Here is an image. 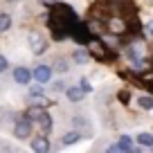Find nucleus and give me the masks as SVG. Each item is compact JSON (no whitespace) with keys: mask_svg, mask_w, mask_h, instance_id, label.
I'll return each instance as SVG.
<instances>
[{"mask_svg":"<svg viewBox=\"0 0 153 153\" xmlns=\"http://www.w3.org/2000/svg\"><path fill=\"white\" fill-rule=\"evenodd\" d=\"M27 41H29V48H32L34 54H43L45 50H48V41H45L38 32H32V34L27 36Z\"/></svg>","mask_w":153,"mask_h":153,"instance_id":"nucleus-5","label":"nucleus"},{"mask_svg":"<svg viewBox=\"0 0 153 153\" xmlns=\"http://www.w3.org/2000/svg\"><path fill=\"white\" fill-rule=\"evenodd\" d=\"M65 95H68V99H70V101H81L83 97H86V90H83L81 86H79V88L72 86V88H65Z\"/></svg>","mask_w":153,"mask_h":153,"instance_id":"nucleus-8","label":"nucleus"},{"mask_svg":"<svg viewBox=\"0 0 153 153\" xmlns=\"http://www.w3.org/2000/svg\"><path fill=\"white\" fill-rule=\"evenodd\" d=\"M79 137H81V135L76 133V131H70V133L63 135V144H74V142H79Z\"/></svg>","mask_w":153,"mask_h":153,"instance_id":"nucleus-14","label":"nucleus"},{"mask_svg":"<svg viewBox=\"0 0 153 153\" xmlns=\"http://www.w3.org/2000/svg\"><path fill=\"white\" fill-rule=\"evenodd\" d=\"M5 70H7V59L0 54V72H5Z\"/></svg>","mask_w":153,"mask_h":153,"instance_id":"nucleus-21","label":"nucleus"},{"mask_svg":"<svg viewBox=\"0 0 153 153\" xmlns=\"http://www.w3.org/2000/svg\"><path fill=\"white\" fill-rule=\"evenodd\" d=\"M29 95H32V97H38V95H43V83H38V86L34 83V86L29 88Z\"/></svg>","mask_w":153,"mask_h":153,"instance_id":"nucleus-17","label":"nucleus"},{"mask_svg":"<svg viewBox=\"0 0 153 153\" xmlns=\"http://www.w3.org/2000/svg\"><path fill=\"white\" fill-rule=\"evenodd\" d=\"M137 104H140V108H144V110H153V97L142 95V97L137 99Z\"/></svg>","mask_w":153,"mask_h":153,"instance_id":"nucleus-10","label":"nucleus"},{"mask_svg":"<svg viewBox=\"0 0 153 153\" xmlns=\"http://www.w3.org/2000/svg\"><path fill=\"white\" fill-rule=\"evenodd\" d=\"M117 146H120V151H131V149H133V140H131L128 135H122Z\"/></svg>","mask_w":153,"mask_h":153,"instance_id":"nucleus-11","label":"nucleus"},{"mask_svg":"<svg viewBox=\"0 0 153 153\" xmlns=\"http://www.w3.org/2000/svg\"><path fill=\"white\" fill-rule=\"evenodd\" d=\"M9 27H11V16L9 14H0V34L7 32Z\"/></svg>","mask_w":153,"mask_h":153,"instance_id":"nucleus-12","label":"nucleus"},{"mask_svg":"<svg viewBox=\"0 0 153 153\" xmlns=\"http://www.w3.org/2000/svg\"><path fill=\"white\" fill-rule=\"evenodd\" d=\"M74 61L76 63H88V61H90V54L83 52V50H76V52H74Z\"/></svg>","mask_w":153,"mask_h":153,"instance_id":"nucleus-16","label":"nucleus"},{"mask_svg":"<svg viewBox=\"0 0 153 153\" xmlns=\"http://www.w3.org/2000/svg\"><path fill=\"white\" fill-rule=\"evenodd\" d=\"M32 149L34 151H48L50 149V142H48V137H36V140H32Z\"/></svg>","mask_w":153,"mask_h":153,"instance_id":"nucleus-9","label":"nucleus"},{"mask_svg":"<svg viewBox=\"0 0 153 153\" xmlns=\"http://www.w3.org/2000/svg\"><path fill=\"white\" fill-rule=\"evenodd\" d=\"M9 2H18V0H9Z\"/></svg>","mask_w":153,"mask_h":153,"instance_id":"nucleus-24","label":"nucleus"},{"mask_svg":"<svg viewBox=\"0 0 153 153\" xmlns=\"http://www.w3.org/2000/svg\"><path fill=\"white\" fill-rule=\"evenodd\" d=\"M14 79H16V83H23V86H27V83L32 81V72H29L27 68L18 65V68L14 70Z\"/></svg>","mask_w":153,"mask_h":153,"instance_id":"nucleus-7","label":"nucleus"},{"mask_svg":"<svg viewBox=\"0 0 153 153\" xmlns=\"http://www.w3.org/2000/svg\"><path fill=\"white\" fill-rule=\"evenodd\" d=\"M88 50H90V56L99 59V61H106V59L110 56L108 50H106V45H104V41H99V38L90 36V41H88Z\"/></svg>","mask_w":153,"mask_h":153,"instance_id":"nucleus-3","label":"nucleus"},{"mask_svg":"<svg viewBox=\"0 0 153 153\" xmlns=\"http://www.w3.org/2000/svg\"><path fill=\"white\" fill-rule=\"evenodd\" d=\"M25 115H27L29 120H36L38 124H41V128L48 133L50 128H52V117H50L48 113H45V108L43 106H38V104H34V106H29L27 110H25Z\"/></svg>","mask_w":153,"mask_h":153,"instance_id":"nucleus-2","label":"nucleus"},{"mask_svg":"<svg viewBox=\"0 0 153 153\" xmlns=\"http://www.w3.org/2000/svg\"><path fill=\"white\" fill-rule=\"evenodd\" d=\"M52 88H54V90H65V86H63V83H61V81H56V83H54V86H52Z\"/></svg>","mask_w":153,"mask_h":153,"instance_id":"nucleus-22","label":"nucleus"},{"mask_svg":"<svg viewBox=\"0 0 153 153\" xmlns=\"http://www.w3.org/2000/svg\"><path fill=\"white\" fill-rule=\"evenodd\" d=\"M56 70H59V72H65V70H68L65 61H56Z\"/></svg>","mask_w":153,"mask_h":153,"instance_id":"nucleus-20","label":"nucleus"},{"mask_svg":"<svg viewBox=\"0 0 153 153\" xmlns=\"http://www.w3.org/2000/svg\"><path fill=\"white\" fill-rule=\"evenodd\" d=\"M34 104H38V106H43V108H50V106H54L56 101H52V99H48V97H43V95H38V97H34Z\"/></svg>","mask_w":153,"mask_h":153,"instance_id":"nucleus-15","label":"nucleus"},{"mask_svg":"<svg viewBox=\"0 0 153 153\" xmlns=\"http://www.w3.org/2000/svg\"><path fill=\"white\" fill-rule=\"evenodd\" d=\"M146 32L153 34V20H149V23H146Z\"/></svg>","mask_w":153,"mask_h":153,"instance_id":"nucleus-23","label":"nucleus"},{"mask_svg":"<svg viewBox=\"0 0 153 153\" xmlns=\"http://www.w3.org/2000/svg\"><path fill=\"white\" fill-rule=\"evenodd\" d=\"M120 99H122V101H124V104H128V99H131V95H128V92H126V90H122V92H120Z\"/></svg>","mask_w":153,"mask_h":153,"instance_id":"nucleus-18","label":"nucleus"},{"mask_svg":"<svg viewBox=\"0 0 153 153\" xmlns=\"http://www.w3.org/2000/svg\"><path fill=\"white\" fill-rule=\"evenodd\" d=\"M14 135H16V137H20V140H25V137H29V135H32V120H29L27 115H25V117H20V120L16 122Z\"/></svg>","mask_w":153,"mask_h":153,"instance_id":"nucleus-4","label":"nucleus"},{"mask_svg":"<svg viewBox=\"0 0 153 153\" xmlns=\"http://www.w3.org/2000/svg\"><path fill=\"white\" fill-rule=\"evenodd\" d=\"M81 88H83L86 92H90V90H92V86L88 83V79H81Z\"/></svg>","mask_w":153,"mask_h":153,"instance_id":"nucleus-19","label":"nucleus"},{"mask_svg":"<svg viewBox=\"0 0 153 153\" xmlns=\"http://www.w3.org/2000/svg\"><path fill=\"white\" fill-rule=\"evenodd\" d=\"M137 142L142 144V146H153V135L151 133H140L137 135Z\"/></svg>","mask_w":153,"mask_h":153,"instance_id":"nucleus-13","label":"nucleus"},{"mask_svg":"<svg viewBox=\"0 0 153 153\" xmlns=\"http://www.w3.org/2000/svg\"><path fill=\"white\" fill-rule=\"evenodd\" d=\"M34 79H36L38 83H48L50 79H52V68L50 65H38L36 70H34Z\"/></svg>","mask_w":153,"mask_h":153,"instance_id":"nucleus-6","label":"nucleus"},{"mask_svg":"<svg viewBox=\"0 0 153 153\" xmlns=\"http://www.w3.org/2000/svg\"><path fill=\"white\" fill-rule=\"evenodd\" d=\"M50 25H52V32H54L56 38H65L68 34L72 32V27L76 25V16H74V11H72L68 5L54 7Z\"/></svg>","mask_w":153,"mask_h":153,"instance_id":"nucleus-1","label":"nucleus"}]
</instances>
